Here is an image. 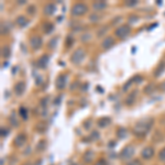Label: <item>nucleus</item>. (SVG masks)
Here are the masks:
<instances>
[{
    "instance_id": "35",
    "label": "nucleus",
    "mask_w": 165,
    "mask_h": 165,
    "mask_svg": "<svg viewBox=\"0 0 165 165\" xmlns=\"http://www.w3.org/2000/svg\"><path fill=\"white\" fill-rule=\"evenodd\" d=\"M132 80H133V82H138V84H140V82H142V80H143V78L140 76V75H137V76L134 77V78H132Z\"/></svg>"
},
{
    "instance_id": "42",
    "label": "nucleus",
    "mask_w": 165,
    "mask_h": 165,
    "mask_svg": "<svg viewBox=\"0 0 165 165\" xmlns=\"http://www.w3.org/2000/svg\"><path fill=\"white\" fill-rule=\"evenodd\" d=\"M160 89H161L162 92H165V82H163L162 84H161V86H160Z\"/></svg>"
},
{
    "instance_id": "6",
    "label": "nucleus",
    "mask_w": 165,
    "mask_h": 165,
    "mask_svg": "<svg viewBox=\"0 0 165 165\" xmlns=\"http://www.w3.org/2000/svg\"><path fill=\"white\" fill-rule=\"evenodd\" d=\"M66 82H67V76L65 75V74H61L60 76H57L56 78V82H55V86H56V88L62 90V89L65 88V86H66Z\"/></svg>"
},
{
    "instance_id": "25",
    "label": "nucleus",
    "mask_w": 165,
    "mask_h": 165,
    "mask_svg": "<svg viewBox=\"0 0 165 165\" xmlns=\"http://www.w3.org/2000/svg\"><path fill=\"white\" fill-rule=\"evenodd\" d=\"M19 112H20V116L23 118L24 120L28 119V110L25 109L24 107H21L20 108V110H19Z\"/></svg>"
},
{
    "instance_id": "37",
    "label": "nucleus",
    "mask_w": 165,
    "mask_h": 165,
    "mask_svg": "<svg viewBox=\"0 0 165 165\" xmlns=\"http://www.w3.org/2000/svg\"><path fill=\"white\" fill-rule=\"evenodd\" d=\"M98 138H99V134H98V132H97V131L92 132V135H90V139H92V141L96 140V139H98Z\"/></svg>"
},
{
    "instance_id": "41",
    "label": "nucleus",
    "mask_w": 165,
    "mask_h": 165,
    "mask_svg": "<svg viewBox=\"0 0 165 165\" xmlns=\"http://www.w3.org/2000/svg\"><path fill=\"white\" fill-rule=\"evenodd\" d=\"M135 21H138V17L131 15V17H130V22H135Z\"/></svg>"
},
{
    "instance_id": "21",
    "label": "nucleus",
    "mask_w": 165,
    "mask_h": 165,
    "mask_svg": "<svg viewBox=\"0 0 165 165\" xmlns=\"http://www.w3.org/2000/svg\"><path fill=\"white\" fill-rule=\"evenodd\" d=\"M54 30V25L52 23H50V22H46L43 24V31H44V33L46 34H50L52 31Z\"/></svg>"
},
{
    "instance_id": "11",
    "label": "nucleus",
    "mask_w": 165,
    "mask_h": 165,
    "mask_svg": "<svg viewBox=\"0 0 165 165\" xmlns=\"http://www.w3.org/2000/svg\"><path fill=\"white\" fill-rule=\"evenodd\" d=\"M49 62H50L49 55L44 54L39 58V61H37V66L40 68H46L47 67V65H49Z\"/></svg>"
},
{
    "instance_id": "12",
    "label": "nucleus",
    "mask_w": 165,
    "mask_h": 165,
    "mask_svg": "<svg viewBox=\"0 0 165 165\" xmlns=\"http://www.w3.org/2000/svg\"><path fill=\"white\" fill-rule=\"evenodd\" d=\"M115 44V39L112 37H107L101 42V47L104 50H109Z\"/></svg>"
},
{
    "instance_id": "28",
    "label": "nucleus",
    "mask_w": 165,
    "mask_h": 165,
    "mask_svg": "<svg viewBox=\"0 0 165 165\" xmlns=\"http://www.w3.org/2000/svg\"><path fill=\"white\" fill-rule=\"evenodd\" d=\"M159 159H160V161H162V162H165V147H163L162 150H161V152H160Z\"/></svg>"
},
{
    "instance_id": "23",
    "label": "nucleus",
    "mask_w": 165,
    "mask_h": 165,
    "mask_svg": "<svg viewBox=\"0 0 165 165\" xmlns=\"http://www.w3.org/2000/svg\"><path fill=\"white\" fill-rule=\"evenodd\" d=\"M9 121H10V123H11L12 125H15V127H18V125H19V121L17 120V118H15V113L10 116Z\"/></svg>"
},
{
    "instance_id": "38",
    "label": "nucleus",
    "mask_w": 165,
    "mask_h": 165,
    "mask_svg": "<svg viewBox=\"0 0 165 165\" xmlns=\"http://www.w3.org/2000/svg\"><path fill=\"white\" fill-rule=\"evenodd\" d=\"M8 135V130L6 128H1V137H7Z\"/></svg>"
},
{
    "instance_id": "15",
    "label": "nucleus",
    "mask_w": 165,
    "mask_h": 165,
    "mask_svg": "<svg viewBox=\"0 0 165 165\" xmlns=\"http://www.w3.org/2000/svg\"><path fill=\"white\" fill-rule=\"evenodd\" d=\"M55 11H56V6H55L54 3H47L44 7V13L46 15H52Z\"/></svg>"
},
{
    "instance_id": "45",
    "label": "nucleus",
    "mask_w": 165,
    "mask_h": 165,
    "mask_svg": "<svg viewBox=\"0 0 165 165\" xmlns=\"http://www.w3.org/2000/svg\"><path fill=\"white\" fill-rule=\"evenodd\" d=\"M41 163H42V162H41V161H37V165H41Z\"/></svg>"
},
{
    "instance_id": "46",
    "label": "nucleus",
    "mask_w": 165,
    "mask_h": 165,
    "mask_svg": "<svg viewBox=\"0 0 165 165\" xmlns=\"http://www.w3.org/2000/svg\"><path fill=\"white\" fill-rule=\"evenodd\" d=\"M72 165H75V164H72Z\"/></svg>"
},
{
    "instance_id": "32",
    "label": "nucleus",
    "mask_w": 165,
    "mask_h": 165,
    "mask_svg": "<svg viewBox=\"0 0 165 165\" xmlns=\"http://www.w3.org/2000/svg\"><path fill=\"white\" fill-rule=\"evenodd\" d=\"M99 18H100V17H99L98 15H92L90 17H89V20H90L92 22H97L98 20H99Z\"/></svg>"
},
{
    "instance_id": "14",
    "label": "nucleus",
    "mask_w": 165,
    "mask_h": 165,
    "mask_svg": "<svg viewBox=\"0 0 165 165\" xmlns=\"http://www.w3.org/2000/svg\"><path fill=\"white\" fill-rule=\"evenodd\" d=\"M107 8V2L106 1H95L92 3V9L95 11H102Z\"/></svg>"
},
{
    "instance_id": "24",
    "label": "nucleus",
    "mask_w": 165,
    "mask_h": 165,
    "mask_svg": "<svg viewBox=\"0 0 165 165\" xmlns=\"http://www.w3.org/2000/svg\"><path fill=\"white\" fill-rule=\"evenodd\" d=\"M108 31V28L107 27H102L101 29H99V30L97 31V37H104L105 33Z\"/></svg>"
},
{
    "instance_id": "27",
    "label": "nucleus",
    "mask_w": 165,
    "mask_h": 165,
    "mask_svg": "<svg viewBox=\"0 0 165 165\" xmlns=\"http://www.w3.org/2000/svg\"><path fill=\"white\" fill-rule=\"evenodd\" d=\"M45 147H46L45 141H40V143L37 144V150L40 151V152H42V151L45 149Z\"/></svg>"
},
{
    "instance_id": "16",
    "label": "nucleus",
    "mask_w": 165,
    "mask_h": 165,
    "mask_svg": "<svg viewBox=\"0 0 165 165\" xmlns=\"http://www.w3.org/2000/svg\"><path fill=\"white\" fill-rule=\"evenodd\" d=\"M111 123V119L109 117H102L101 119L98 120V127L99 128H106Z\"/></svg>"
},
{
    "instance_id": "3",
    "label": "nucleus",
    "mask_w": 165,
    "mask_h": 165,
    "mask_svg": "<svg viewBox=\"0 0 165 165\" xmlns=\"http://www.w3.org/2000/svg\"><path fill=\"white\" fill-rule=\"evenodd\" d=\"M134 147L133 145H127L125 147H123L121 153H120V159L122 161H127V160H130L134 154Z\"/></svg>"
},
{
    "instance_id": "33",
    "label": "nucleus",
    "mask_w": 165,
    "mask_h": 165,
    "mask_svg": "<svg viewBox=\"0 0 165 165\" xmlns=\"http://www.w3.org/2000/svg\"><path fill=\"white\" fill-rule=\"evenodd\" d=\"M28 13H29V15H33L34 13H35V7L34 6H30V7H28Z\"/></svg>"
},
{
    "instance_id": "1",
    "label": "nucleus",
    "mask_w": 165,
    "mask_h": 165,
    "mask_svg": "<svg viewBox=\"0 0 165 165\" xmlns=\"http://www.w3.org/2000/svg\"><path fill=\"white\" fill-rule=\"evenodd\" d=\"M153 122H154L153 118H143V119L139 120L133 127V133L140 138L147 135L152 128Z\"/></svg>"
},
{
    "instance_id": "10",
    "label": "nucleus",
    "mask_w": 165,
    "mask_h": 165,
    "mask_svg": "<svg viewBox=\"0 0 165 165\" xmlns=\"http://www.w3.org/2000/svg\"><path fill=\"white\" fill-rule=\"evenodd\" d=\"M24 90H25V84L23 82H17V84L15 85V87H13V92H15V94L17 96L23 95Z\"/></svg>"
},
{
    "instance_id": "13",
    "label": "nucleus",
    "mask_w": 165,
    "mask_h": 165,
    "mask_svg": "<svg viewBox=\"0 0 165 165\" xmlns=\"http://www.w3.org/2000/svg\"><path fill=\"white\" fill-rule=\"evenodd\" d=\"M135 99H137V90H133V92H131L127 96L125 102L127 106H132L135 102Z\"/></svg>"
},
{
    "instance_id": "43",
    "label": "nucleus",
    "mask_w": 165,
    "mask_h": 165,
    "mask_svg": "<svg viewBox=\"0 0 165 165\" xmlns=\"http://www.w3.org/2000/svg\"><path fill=\"white\" fill-rule=\"evenodd\" d=\"M60 102H61V97H58V99L55 100V104H60Z\"/></svg>"
},
{
    "instance_id": "2",
    "label": "nucleus",
    "mask_w": 165,
    "mask_h": 165,
    "mask_svg": "<svg viewBox=\"0 0 165 165\" xmlns=\"http://www.w3.org/2000/svg\"><path fill=\"white\" fill-rule=\"evenodd\" d=\"M130 32H131V28H130V25L123 24V25H121V27L117 28L116 31H115V34H116L119 39H125V37L130 34Z\"/></svg>"
},
{
    "instance_id": "26",
    "label": "nucleus",
    "mask_w": 165,
    "mask_h": 165,
    "mask_svg": "<svg viewBox=\"0 0 165 165\" xmlns=\"http://www.w3.org/2000/svg\"><path fill=\"white\" fill-rule=\"evenodd\" d=\"M10 31V28L7 25V23H1V34H7Z\"/></svg>"
},
{
    "instance_id": "39",
    "label": "nucleus",
    "mask_w": 165,
    "mask_h": 165,
    "mask_svg": "<svg viewBox=\"0 0 165 165\" xmlns=\"http://www.w3.org/2000/svg\"><path fill=\"white\" fill-rule=\"evenodd\" d=\"M144 92H147V94H151L152 92V85H149L147 88L144 89Z\"/></svg>"
},
{
    "instance_id": "9",
    "label": "nucleus",
    "mask_w": 165,
    "mask_h": 165,
    "mask_svg": "<svg viewBox=\"0 0 165 165\" xmlns=\"http://www.w3.org/2000/svg\"><path fill=\"white\" fill-rule=\"evenodd\" d=\"M15 145L17 147H23L25 144V142H27V135L24 134V133H20V134H18L17 137L15 138Z\"/></svg>"
},
{
    "instance_id": "7",
    "label": "nucleus",
    "mask_w": 165,
    "mask_h": 165,
    "mask_svg": "<svg viewBox=\"0 0 165 165\" xmlns=\"http://www.w3.org/2000/svg\"><path fill=\"white\" fill-rule=\"evenodd\" d=\"M42 37H39V35H34V37H31L30 40V44H31V47L33 50H39L42 46Z\"/></svg>"
},
{
    "instance_id": "5",
    "label": "nucleus",
    "mask_w": 165,
    "mask_h": 165,
    "mask_svg": "<svg viewBox=\"0 0 165 165\" xmlns=\"http://www.w3.org/2000/svg\"><path fill=\"white\" fill-rule=\"evenodd\" d=\"M87 10H88V8H87V6L84 5V3H75V5L72 7V11H70V12H72L73 15L78 17V15H85V13L87 12Z\"/></svg>"
},
{
    "instance_id": "36",
    "label": "nucleus",
    "mask_w": 165,
    "mask_h": 165,
    "mask_svg": "<svg viewBox=\"0 0 165 165\" xmlns=\"http://www.w3.org/2000/svg\"><path fill=\"white\" fill-rule=\"evenodd\" d=\"M94 165H107V162H106V160L101 159V160H98Z\"/></svg>"
},
{
    "instance_id": "44",
    "label": "nucleus",
    "mask_w": 165,
    "mask_h": 165,
    "mask_svg": "<svg viewBox=\"0 0 165 165\" xmlns=\"http://www.w3.org/2000/svg\"><path fill=\"white\" fill-rule=\"evenodd\" d=\"M18 3H19V5H24L25 1H24V0H22V1H18Z\"/></svg>"
},
{
    "instance_id": "8",
    "label": "nucleus",
    "mask_w": 165,
    "mask_h": 165,
    "mask_svg": "<svg viewBox=\"0 0 165 165\" xmlns=\"http://www.w3.org/2000/svg\"><path fill=\"white\" fill-rule=\"evenodd\" d=\"M153 155H154V147H144L143 150H142V152H141V156H142L144 160L152 159Z\"/></svg>"
},
{
    "instance_id": "17",
    "label": "nucleus",
    "mask_w": 165,
    "mask_h": 165,
    "mask_svg": "<svg viewBox=\"0 0 165 165\" xmlns=\"http://www.w3.org/2000/svg\"><path fill=\"white\" fill-rule=\"evenodd\" d=\"M164 70H165V62H161V63L157 65V67L155 68V70H154V76L160 77L163 74Z\"/></svg>"
},
{
    "instance_id": "22",
    "label": "nucleus",
    "mask_w": 165,
    "mask_h": 165,
    "mask_svg": "<svg viewBox=\"0 0 165 165\" xmlns=\"http://www.w3.org/2000/svg\"><path fill=\"white\" fill-rule=\"evenodd\" d=\"M127 134H128V131L125 128H119L118 131H117V135H118L119 139H125L127 137Z\"/></svg>"
},
{
    "instance_id": "29",
    "label": "nucleus",
    "mask_w": 165,
    "mask_h": 165,
    "mask_svg": "<svg viewBox=\"0 0 165 165\" xmlns=\"http://www.w3.org/2000/svg\"><path fill=\"white\" fill-rule=\"evenodd\" d=\"M132 82H133V80H132V79H130L129 82H125V85H123V87H122V90H123V92H127V89L130 88V86L132 85Z\"/></svg>"
},
{
    "instance_id": "34",
    "label": "nucleus",
    "mask_w": 165,
    "mask_h": 165,
    "mask_svg": "<svg viewBox=\"0 0 165 165\" xmlns=\"http://www.w3.org/2000/svg\"><path fill=\"white\" fill-rule=\"evenodd\" d=\"M125 5L128 7H133V6H135V5H138V1L137 0H129V1L125 2Z\"/></svg>"
},
{
    "instance_id": "30",
    "label": "nucleus",
    "mask_w": 165,
    "mask_h": 165,
    "mask_svg": "<svg viewBox=\"0 0 165 165\" xmlns=\"http://www.w3.org/2000/svg\"><path fill=\"white\" fill-rule=\"evenodd\" d=\"M128 165H143V164H142V162H141L140 160L135 159V160H132V161H130V162L128 163Z\"/></svg>"
},
{
    "instance_id": "31",
    "label": "nucleus",
    "mask_w": 165,
    "mask_h": 165,
    "mask_svg": "<svg viewBox=\"0 0 165 165\" xmlns=\"http://www.w3.org/2000/svg\"><path fill=\"white\" fill-rule=\"evenodd\" d=\"M57 42V37H54V39H52L51 40V42L49 43V47L50 49H55V43Z\"/></svg>"
},
{
    "instance_id": "40",
    "label": "nucleus",
    "mask_w": 165,
    "mask_h": 165,
    "mask_svg": "<svg viewBox=\"0 0 165 165\" xmlns=\"http://www.w3.org/2000/svg\"><path fill=\"white\" fill-rule=\"evenodd\" d=\"M90 39V34H84L82 37V41H87Z\"/></svg>"
},
{
    "instance_id": "4",
    "label": "nucleus",
    "mask_w": 165,
    "mask_h": 165,
    "mask_svg": "<svg viewBox=\"0 0 165 165\" xmlns=\"http://www.w3.org/2000/svg\"><path fill=\"white\" fill-rule=\"evenodd\" d=\"M84 57H85V51L82 49H77L74 51V53L72 54V56H70V61H72V63H74V64H80V62L84 60Z\"/></svg>"
},
{
    "instance_id": "20",
    "label": "nucleus",
    "mask_w": 165,
    "mask_h": 165,
    "mask_svg": "<svg viewBox=\"0 0 165 165\" xmlns=\"http://www.w3.org/2000/svg\"><path fill=\"white\" fill-rule=\"evenodd\" d=\"M10 55H11V50L8 45H5L2 46V49H1V56L5 58H8L10 57Z\"/></svg>"
},
{
    "instance_id": "18",
    "label": "nucleus",
    "mask_w": 165,
    "mask_h": 165,
    "mask_svg": "<svg viewBox=\"0 0 165 165\" xmlns=\"http://www.w3.org/2000/svg\"><path fill=\"white\" fill-rule=\"evenodd\" d=\"M15 22H17V24H18L20 28H24V27H27L28 23H29V20H28L25 17H23V15H20V17L17 18Z\"/></svg>"
},
{
    "instance_id": "19",
    "label": "nucleus",
    "mask_w": 165,
    "mask_h": 165,
    "mask_svg": "<svg viewBox=\"0 0 165 165\" xmlns=\"http://www.w3.org/2000/svg\"><path fill=\"white\" fill-rule=\"evenodd\" d=\"M92 159H94V152L92 150L86 151L85 154H84V161L86 163H90L92 161Z\"/></svg>"
}]
</instances>
